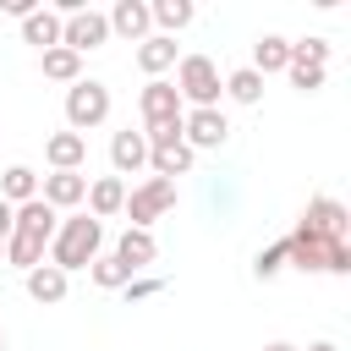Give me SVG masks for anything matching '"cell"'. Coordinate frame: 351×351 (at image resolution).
I'll use <instances>...</instances> for the list:
<instances>
[{"mask_svg":"<svg viewBox=\"0 0 351 351\" xmlns=\"http://www.w3.org/2000/svg\"><path fill=\"white\" fill-rule=\"evenodd\" d=\"M99 252H104V225H99L93 214H71V219H66V225L49 236V263H55L60 274L88 269Z\"/></svg>","mask_w":351,"mask_h":351,"instance_id":"obj_1","label":"cell"},{"mask_svg":"<svg viewBox=\"0 0 351 351\" xmlns=\"http://www.w3.org/2000/svg\"><path fill=\"white\" fill-rule=\"evenodd\" d=\"M285 263L302 274H351V241H324L307 230L285 236Z\"/></svg>","mask_w":351,"mask_h":351,"instance_id":"obj_2","label":"cell"},{"mask_svg":"<svg viewBox=\"0 0 351 351\" xmlns=\"http://www.w3.org/2000/svg\"><path fill=\"white\" fill-rule=\"evenodd\" d=\"M176 93H181V104H192V110H219L225 77H219V66H214L208 55H181V60H176Z\"/></svg>","mask_w":351,"mask_h":351,"instance_id":"obj_3","label":"cell"},{"mask_svg":"<svg viewBox=\"0 0 351 351\" xmlns=\"http://www.w3.org/2000/svg\"><path fill=\"white\" fill-rule=\"evenodd\" d=\"M104 121H110V88L93 82V77L71 82V88H66V126L82 137V132H93V126H104Z\"/></svg>","mask_w":351,"mask_h":351,"instance_id":"obj_4","label":"cell"},{"mask_svg":"<svg viewBox=\"0 0 351 351\" xmlns=\"http://www.w3.org/2000/svg\"><path fill=\"white\" fill-rule=\"evenodd\" d=\"M165 208H176V181H165V176H148L143 186H132L126 192V219H132V230H148Z\"/></svg>","mask_w":351,"mask_h":351,"instance_id":"obj_5","label":"cell"},{"mask_svg":"<svg viewBox=\"0 0 351 351\" xmlns=\"http://www.w3.org/2000/svg\"><path fill=\"white\" fill-rule=\"evenodd\" d=\"M137 110H143V132H159V126H181V115H186V104H181L176 82H165V77H154V82L137 93Z\"/></svg>","mask_w":351,"mask_h":351,"instance_id":"obj_6","label":"cell"},{"mask_svg":"<svg viewBox=\"0 0 351 351\" xmlns=\"http://www.w3.org/2000/svg\"><path fill=\"white\" fill-rule=\"evenodd\" d=\"M296 230L324 236V241H351V214H346V203H335V197H313V203L302 208Z\"/></svg>","mask_w":351,"mask_h":351,"instance_id":"obj_7","label":"cell"},{"mask_svg":"<svg viewBox=\"0 0 351 351\" xmlns=\"http://www.w3.org/2000/svg\"><path fill=\"white\" fill-rule=\"evenodd\" d=\"M225 137H230V121H225V110H186L181 115V143L197 154V148H225Z\"/></svg>","mask_w":351,"mask_h":351,"instance_id":"obj_8","label":"cell"},{"mask_svg":"<svg viewBox=\"0 0 351 351\" xmlns=\"http://www.w3.org/2000/svg\"><path fill=\"white\" fill-rule=\"evenodd\" d=\"M110 38V22H104V11H77V16H66L60 22V49H71V55H88V49H99Z\"/></svg>","mask_w":351,"mask_h":351,"instance_id":"obj_9","label":"cell"},{"mask_svg":"<svg viewBox=\"0 0 351 351\" xmlns=\"http://www.w3.org/2000/svg\"><path fill=\"white\" fill-rule=\"evenodd\" d=\"M38 197L60 214V208H77L82 197H88V176L82 170H49L44 181H38Z\"/></svg>","mask_w":351,"mask_h":351,"instance_id":"obj_10","label":"cell"},{"mask_svg":"<svg viewBox=\"0 0 351 351\" xmlns=\"http://www.w3.org/2000/svg\"><path fill=\"white\" fill-rule=\"evenodd\" d=\"M11 230H16V236H33V241L49 247V236L60 230V214H55L44 197H33V203H22V208L11 214Z\"/></svg>","mask_w":351,"mask_h":351,"instance_id":"obj_11","label":"cell"},{"mask_svg":"<svg viewBox=\"0 0 351 351\" xmlns=\"http://www.w3.org/2000/svg\"><path fill=\"white\" fill-rule=\"evenodd\" d=\"M104 22H110V33H121V38H132V44H143V38L154 33L148 0H115V11H110Z\"/></svg>","mask_w":351,"mask_h":351,"instance_id":"obj_12","label":"cell"},{"mask_svg":"<svg viewBox=\"0 0 351 351\" xmlns=\"http://www.w3.org/2000/svg\"><path fill=\"white\" fill-rule=\"evenodd\" d=\"M110 165H115V176H137L143 165H148V137L143 132H115L110 137Z\"/></svg>","mask_w":351,"mask_h":351,"instance_id":"obj_13","label":"cell"},{"mask_svg":"<svg viewBox=\"0 0 351 351\" xmlns=\"http://www.w3.org/2000/svg\"><path fill=\"white\" fill-rule=\"evenodd\" d=\"M88 214L93 219H110V214H121L126 208V181L121 176H99V181H88Z\"/></svg>","mask_w":351,"mask_h":351,"instance_id":"obj_14","label":"cell"},{"mask_svg":"<svg viewBox=\"0 0 351 351\" xmlns=\"http://www.w3.org/2000/svg\"><path fill=\"white\" fill-rule=\"evenodd\" d=\"M115 258H121L132 274H143V269L159 258V241H154V230H132V225H126V230H121V241H115Z\"/></svg>","mask_w":351,"mask_h":351,"instance_id":"obj_15","label":"cell"},{"mask_svg":"<svg viewBox=\"0 0 351 351\" xmlns=\"http://www.w3.org/2000/svg\"><path fill=\"white\" fill-rule=\"evenodd\" d=\"M44 159H49V170H82V165H88V137L55 132V137L44 143Z\"/></svg>","mask_w":351,"mask_h":351,"instance_id":"obj_16","label":"cell"},{"mask_svg":"<svg viewBox=\"0 0 351 351\" xmlns=\"http://www.w3.org/2000/svg\"><path fill=\"white\" fill-rule=\"evenodd\" d=\"M66 274L55 269V263H38V269H27V296L38 302V307H55V302H66Z\"/></svg>","mask_w":351,"mask_h":351,"instance_id":"obj_17","label":"cell"},{"mask_svg":"<svg viewBox=\"0 0 351 351\" xmlns=\"http://www.w3.org/2000/svg\"><path fill=\"white\" fill-rule=\"evenodd\" d=\"M137 66L148 71V82H154L159 71H170V66H176V38H165V33H148V38L137 44Z\"/></svg>","mask_w":351,"mask_h":351,"instance_id":"obj_18","label":"cell"},{"mask_svg":"<svg viewBox=\"0 0 351 351\" xmlns=\"http://www.w3.org/2000/svg\"><path fill=\"white\" fill-rule=\"evenodd\" d=\"M285 66H291V38L263 33V38L252 44V71H258V77H269V71H285Z\"/></svg>","mask_w":351,"mask_h":351,"instance_id":"obj_19","label":"cell"},{"mask_svg":"<svg viewBox=\"0 0 351 351\" xmlns=\"http://www.w3.org/2000/svg\"><path fill=\"white\" fill-rule=\"evenodd\" d=\"M0 197H5L11 208L33 203V197H38V170H33V165H11V170L0 176Z\"/></svg>","mask_w":351,"mask_h":351,"instance_id":"obj_20","label":"cell"},{"mask_svg":"<svg viewBox=\"0 0 351 351\" xmlns=\"http://www.w3.org/2000/svg\"><path fill=\"white\" fill-rule=\"evenodd\" d=\"M22 44H38V55H44V49H55V44H60V16L38 5V11L22 22Z\"/></svg>","mask_w":351,"mask_h":351,"instance_id":"obj_21","label":"cell"},{"mask_svg":"<svg viewBox=\"0 0 351 351\" xmlns=\"http://www.w3.org/2000/svg\"><path fill=\"white\" fill-rule=\"evenodd\" d=\"M44 77H49V82H66V88L82 82V55H71V49H60V44L44 49Z\"/></svg>","mask_w":351,"mask_h":351,"instance_id":"obj_22","label":"cell"},{"mask_svg":"<svg viewBox=\"0 0 351 351\" xmlns=\"http://www.w3.org/2000/svg\"><path fill=\"white\" fill-rule=\"evenodd\" d=\"M44 252H49V247H44V241H33V236H16V230L5 236V263H11V269H22V274H27V269H38V263H44Z\"/></svg>","mask_w":351,"mask_h":351,"instance_id":"obj_23","label":"cell"},{"mask_svg":"<svg viewBox=\"0 0 351 351\" xmlns=\"http://www.w3.org/2000/svg\"><path fill=\"white\" fill-rule=\"evenodd\" d=\"M148 16L159 22V33H165V38H176V33H181V27H186L197 11H192L186 0H159V5H148Z\"/></svg>","mask_w":351,"mask_h":351,"instance_id":"obj_24","label":"cell"},{"mask_svg":"<svg viewBox=\"0 0 351 351\" xmlns=\"http://www.w3.org/2000/svg\"><path fill=\"white\" fill-rule=\"evenodd\" d=\"M88 274H93V285H99V291H121V285L132 280V269H126L115 252H99V258L88 263Z\"/></svg>","mask_w":351,"mask_h":351,"instance_id":"obj_25","label":"cell"},{"mask_svg":"<svg viewBox=\"0 0 351 351\" xmlns=\"http://www.w3.org/2000/svg\"><path fill=\"white\" fill-rule=\"evenodd\" d=\"M225 93H230L236 104H258V99H263V77H258L252 66H241V71L225 77Z\"/></svg>","mask_w":351,"mask_h":351,"instance_id":"obj_26","label":"cell"},{"mask_svg":"<svg viewBox=\"0 0 351 351\" xmlns=\"http://www.w3.org/2000/svg\"><path fill=\"white\" fill-rule=\"evenodd\" d=\"M329 60V44L324 38H302V44H291V66H324Z\"/></svg>","mask_w":351,"mask_h":351,"instance_id":"obj_27","label":"cell"},{"mask_svg":"<svg viewBox=\"0 0 351 351\" xmlns=\"http://www.w3.org/2000/svg\"><path fill=\"white\" fill-rule=\"evenodd\" d=\"M280 269H285V241H274V247H263V252L252 258V274H258V280H274Z\"/></svg>","mask_w":351,"mask_h":351,"instance_id":"obj_28","label":"cell"},{"mask_svg":"<svg viewBox=\"0 0 351 351\" xmlns=\"http://www.w3.org/2000/svg\"><path fill=\"white\" fill-rule=\"evenodd\" d=\"M121 291H126V307H132V302H148V296H159V291H165V280H159V274H132Z\"/></svg>","mask_w":351,"mask_h":351,"instance_id":"obj_29","label":"cell"},{"mask_svg":"<svg viewBox=\"0 0 351 351\" xmlns=\"http://www.w3.org/2000/svg\"><path fill=\"white\" fill-rule=\"evenodd\" d=\"M291 71V82L302 88V93H318L324 88V66H285Z\"/></svg>","mask_w":351,"mask_h":351,"instance_id":"obj_30","label":"cell"},{"mask_svg":"<svg viewBox=\"0 0 351 351\" xmlns=\"http://www.w3.org/2000/svg\"><path fill=\"white\" fill-rule=\"evenodd\" d=\"M0 11H5V16H16V22H27V16L38 11V0H0Z\"/></svg>","mask_w":351,"mask_h":351,"instance_id":"obj_31","label":"cell"},{"mask_svg":"<svg viewBox=\"0 0 351 351\" xmlns=\"http://www.w3.org/2000/svg\"><path fill=\"white\" fill-rule=\"evenodd\" d=\"M11 214H16V208H11V203H5V197H0V241H5V236H11Z\"/></svg>","mask_w":351,"mask_h":351,"instance_id":"obj_32","label":"cell"},{"mask_svg":"<svg viewBox=\"0 0 351 351\" xmlns=\"http://www.w3.org/2000/svg\"><path fill=\"white\" fill-rule=\"evenodd\" d=\"M307 351H340V346H335V340H313Z\"/></svg>","mask_w":351,"mask_h":351,"instance_id":"obj_33","label":"cell"},{"mask_svg":"<svg viewBox=\"0 0 351 351\" xmlns=\"http://www.w3.org/2000/svg\"><path fill=\"white\" fill-rule=\"evenodd\" d=\"M263 351H296V346H291V340H269Z\"/></svg>","mask_w":351,"mask_h":351,"instance_id":"obj_34","label":"cell"},{"mask_svg":"<svg viewBox=\"0 0 351 351\" xmlns=\"http://www.w3.org/2000/svg\"><path fill=\"white\" fill-rule=\"evenodd\" d=\"M0 258H5V241H0Z\"/></svg>","mask_w":351,"mask_h":351,"instance_id":"obj_35","label":"cell"},{"mask_svg":"<svg viewBox=\"0 0 351 351\" xmlns=\"http://www.w3.org/2000/svg\"><path fill=\"white\" fill-rule=\"evenodd\" d=\"M0 351H5V335H0Z\"/></svg>","mask_w":351,"mask_h":351,"instance_id":"obj_36","label":"cell"}]
</instances>
